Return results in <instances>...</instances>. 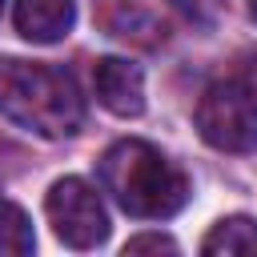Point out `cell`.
I'll return each instance as SVG.
<instances>
[{
  "label": "cell",
  "instance_id": "8fae6325",
  "mask_svg": "<svg viewBox=\"0 0 257 257\" xmlns=\"http://www.w3.org/2000/svg\"><path fill=\"white\" fill-rule=\"evenodd\" d=\"M249 16H253V20H257V0H249Z\"/></svg>",
  "mask_w": 257,
  "mask_h": 257
},
{
  "label": "cell",
  "instance_id": "6da1fadb",
  "mask_svg": "<svg viewBox=\"0 0 257 257\" xmlns=\"http://www.w3.org/2000/svg\"><path fill=\"white\" fill-rule=\"evenodd\" d=\"M96 181L100 189L141 221H165L185 209L189 201V177L149 141L124 137L104 149L96 161Z\"/></svg>",
  "mask_w": 257,
  "mask_h": 257
},
{
  "label": "cell",
  "instance_id": "3957f363",
  "mask_svg": "<svg viewBox=\"0 0 257 257\" xmlns=\"http://www.w3.org/2000/svg\"><path fill=\"white\" fill-rule=\"evenodd\" d=\"M197 133L221 153L257 149V72H237L209 84L197 100Z\"/></svg>",
  "mask_w": 257,
  "mask_h": 257
},
{
  "label": "cell",
  "instance_id": "9c48e42d",
  "mask_svg": "<svg viewBox=\"0 0 257 257\" xmlns=\"http://www.w3.org/2000/svg\"><path fill=\"white\" fill-rule=\"evenodd\" d=\"M173 8L193 24V28H213L217 20H221V12H225V0H173Z\"/></svg>",
  "mask_w": 257,
  "mask_h": 257
},
{
  "label": "cell",
  "instance_id": "277c9868",
  "mask_svg": "<svg viewBox=\"0 0 257 257\" xmlns=\"http://www.w3.org/2000/svg\"><path fill=\"white\" fill-rule=\"evenodd\" d=\"M44 213L52 233L68 249H96L108 237V213L100 205V193L80 177H60L44 197Z\"/></svg>",
  "mask_w": 257,
  "mask_h": 257
},
{
  "label": "cell",
  "instance_id": "7a4b0ae2",
  "mask_svg": "<svg viewBox=\"0 0 257 257\" xmlns=\"http://www.w3.org/2000/svg\"><path fill=\"white\" fill-rule=\"evenodd\" d=\"M0 116L36 137H72L84 124V96L68 68L0 56Z\"/></svg>",
  "mask_w": 257,
  "mask_h": 257
},
{
  "label": "cell",
  "instance_id": "30bf717a",
  "mask_svg": "<svg viewBox=\"0 0 257 257\" xmlns=\"http://www.w3.org/2000/svg\"><path fill=\"white\" fill-rule=\"evenodd\" d=\"M124 253H177V241L165 233H141V237L124 241Z\"/></svg>",
  "mask_w": 257,
  "mask_h": 257
},
{
  "label": "cell",
  "instance_id": "8992f818",
  "mask_svg": "<svg viewBox=\"0 0 257 257\" xmlns=\"http://www.w3.org/2000/svg\"><path fill=\"white\" fill-rule=\"evenodd\" d=\"M16 32L32 44H56L76 24V0H16Z\"/></svg>",
  "mask_w": 257,
  "mask_h": 257
},
{
  "label": "cell",
  "instance_id": "5b68a950",
  "mask_svg": "<svg viewBox=\"0 0 257 257\" xmlns=\"http://www.w3.org/2000/svg\"><path fill=\"white\" fill-rule=\"evenodd\" d=\"M92 88H96V100L116 116L145 112V72L124 56H100L92 68Z\"/></svg>",
  "mask_w": 257,
  "mask_h": 257
},
{
  "label": "cell",
  "instance_id": "7c38bea8",
  "mask_svg": "<svg viewBox=\"0 0 257 257\" xmlns=\"http://www.w3.org/2000/svg\"><path fill=\"white\" fill-rule=\"evenodd\" d=\"M0 12H4V0H0Z\"/></svg>",
  "mask_w": 257,
  "mask_h": 257
},
{
  "label": "cell",
  "instance_id": "52a82bcc",
  "mask_svg": "<svg viewBox=\"0 0 257 257\" xmlns=\"http://www.w3.org/2000/svg\"><path fill=\"white\" fill-rule=\"evenodd\" d=\"M201 253H257V221L253 217H221L205 233Z\"/></svg>",
  "mask_w": 257,
  "mask_h": 257
},
{
  "label": "cell",
  "instance_id": "ba28073f",
  "mask_svg": "<svg viewBox=\"0 0 257 257\" xmlns=\"http://www.w3.org/2000/svg\"><path fill=\"white\" fill-rule=\"evenodd\" d=\"M32 249H36V237H32L28 213L0 197V257H24Z\"/></svg>",
  "mask_w": 257,
  "mask_h": 257
}]
</instances>
